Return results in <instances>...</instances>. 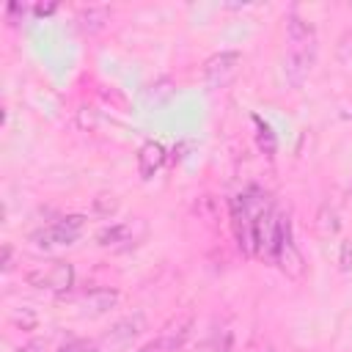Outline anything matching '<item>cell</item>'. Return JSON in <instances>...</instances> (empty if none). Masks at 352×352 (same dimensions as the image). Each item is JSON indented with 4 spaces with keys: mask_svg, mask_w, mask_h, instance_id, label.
<instances>
[{
    "mask_svg": "<svg viewBox=\"0 0 352 352\" xmlns=\"http://www.w3.org/2000/svg\"><path fill=\"white\" fill-rule=\"evenodd\" d=\"M316 60V28L302 19L300 14L286 16V58H283V77L292 88H300Z\"/></svg>",
    "mask_w": 352,
    "mask_h": 352,
    "instance_id": "obj_1",
    "label": "cell"
},
{
    "mask_svg": "<svg viewBox=\"0 0 352 352\" xmlns=\"http://www.w3.org/2000/svg\"><path fill=\"white\" fill-rule=\"evenodd\" d=\"M25 280H28V286L44 289V292H55V294L69 292L74 283V267L69 261L55 258V261H47V264H38L36 270H30L25 275Z\"/></svg>",
    "mask_w": 352,
    "mask_h": 352,
    "instance_id": "obj_2",
    "label": "cell"
},
{
    "mask_svg": "<svg viewBox=\"0 0 352 352\" xmlns=\"http://www.w3.org/2000/svg\"><path fill=\"white\" fill-rule=\"evenodd\" d=\"M239 66H242V52H236V50L214 52L204 63V85L209 91H217V88L231 85L234 77L239 74Z\"/></svg>",
    "mask_w": 352,
    "mask_h": 352,
    "instance_id": "obj_3",
    "label": "cell"
},
{
    "mask_svg": "<svg viewBox=\"0 0 352 352\" xmlns=\"http://www.w3.org/2000/svg\"><path fill=\"white\" fill-rule=\"evenodd\" d=\"M82 226H85V217L82 214H66L38 231L30 234L33 245L36 248H52V245H72L80 234H82Z\"/></svg>",
    "mask_w": 352,
    "mask_h": 352,
    "instance_id": "obj_4",
    "label": "cell"
},
{
    "mask_svg": "<svg viewBox=\"0 0 352 352\" xmlns=\"http://www.w3.org/2000/svg\"><path fill=\"white\" fill-rule=\"evenodd\" d=\"M143 236H146V223L140 217H132V220H121V223H113V226L102 228L96 234V245L107 248V250H129Z\"/></svg>",
    "mask_w": 352,
    "mask_h": 352,
    "instance_id": "obj_5",
    "label": "cell"
},
{
    "mask_svg": "<svg viewBox=\"0 0 352 352\" xmlns=\"http://www.w3.org/2000/svg\"><path fill=\"white\" fill-rule=\"evenodd\" d=\"M190 330H192V316H179L157 338H151L148 344H143L138 352H176L190 338Z\"/></svg>",
    "mask_w": 352,
    "mask_h": 352,
    "instance_id": "obj_6",
    "label": "cell"
},
{
    "mask_svg": "<svg viewBox=\"0 0 352 352\" xmlns=\"http://www.w3.org/2000/svg\"><path fill=\"white\" fill-rule=\"evenodd\" d=\"M146 330V316L140 314V311H135V314H129V316H124V319H118L107 333H104V344H110V346H124V344H129V341H135L140 333Z\"/></svg>",
    "mask_w": 352,
    "mask_h": 352,
    "instance_id": "obj_7",
    "label": "cell"
},
{
    "mask_svg": "<svg viewBox=\"0 0 352 352\" xmlns=\"http://www.w3.org/2000/svg\"><path fill=\"white\" fill-rule=\"evenodd\" d=\"M162 162H165V146L162 143H157V140H146L140 148H138V173H140V179H154L157 176V170L162 168Z\"/></svg>",
    "mask_w": 352,
    "mask_h": 352,
    "instance_id": "obj_8",
    "label": "cell"
},
{
    "mask_svg": "<svg viewBox=\"0 0 352 352\" xmlns=\"http://www.w3.org/2000/svg\"><path fill=\"white\" fill-rule=\"evenodd\" d=\"M116 302H118V292L116 289H107V286H94L80 300V305H82V311L88 316H102L110 308H116Z\"/></svg>",
    "mask_w": 352,
    "mask_h": 352,
    "instance_id": "obj_9",
    "label": "cell"
},
{
    "mask_svg": "<svg viewBox=\"0 0 352 352\" xmlns=\"http://www.w3.org/2000/svg\"><path fill=\"white\" fill-rule=\"evenodd\" d=\"M110 16H113V11L107 6H85V8L77 11V28L82 33L94 36V33H102L107 28Z\"/></svg>",
    "mask_w": 352,
    "mask_h": 352,
    "instance_id": "obj_10",
    "label": "cell"
},
{
    "mask_svg": "<svg viewBox=\"0 0 352 352\" xmlns=\"http://www.w3.org/2000/svg\"><path fill=\"white\" fill-rule=\"evenodd\" d=\"M253 124H256V140H258V148H261L267 157H272V154H275V135H272V129H270L261 118H256V116H253Z\"/></svg>",
    "mask_w": 352,
    "mask_h": 352,
    "instance_id": "obj_11",
    "label": "cell"
},
{
    "mask_svg": "<svg viewBox=\"0 0 352 352\" xmlns=\"http://www.w3.org/2000/svg\"><path fill=\"white\" fill-rule=\"evenodd\" d=\"M94 209H96V214L110 217V214H116L118 201H116V195H99V198H94Z\"/></svg>",
    "mask_w": 352,
    "mask_h": 352,
    "instance_id": "obj_12",
    "label": "cell"
},
{
    "mask_svg": "<svg viewBox=\"0 0 352 352\" xmlns=\"http://www.w3.org/2000/svg\"><path fill=\"white\" fill-rule=\"evenodd\" d=\"M319 228L324 231V234H336L338 231V214L330 209V220H327V206L319 212Z\"/></svg>",
    "mask_w": 352,
    "mask_h": 352,
    "instance_id": "obj_13",
    "label": "cell"
},
{
    "mask_svg": "<svg viewBox=\"0 0 352 352\" xmlns=\"http://www.w3.org/2000/svg\"><path fill=\"white\" fill-rule=\"evenodd\" d=\"M58 352H99V346L91 344V341H69V344H63Z\"/></svg>",
    "mask_w": 352,
    "mask_h": 352,
    "instance_id": "obj_14",
    "label": "cell"
},
{
    "mask_svg": "<svg viewBox=\"0 0 352 352\" xmlns=\"http://www.w3.org/2000/svg\"><path fill=\"white\" fill-rule=\"evenodd\" d=\"M47 349V338H30L28 344H22L16 352H44Z\"/></svg>",
    "mask_w": 352,
    "mask_h": 352,
    "instance_id": "obj_15",
    "label": "cell"
},
{
    "mask_svg": "<svg viewBox=\"0 0 352 352\" xmlns=\"http://www.w3.org/2000/svg\"><path fill=\"white\" fill-rule=\"evenodd\" d=\"M341 270H349L352 267V242H341V258H338Z\"/></svg>",
    "mask_w": 352,
    "mask_h": 352,
    "instance_id": "obj_16",
    "label": "cell"
},
{
    "mask_svg": "<svg viewBox=\"0 0 352 352\" xmlns=\"http://www.w3.org/2000/svg\"><path fill=\"white\" fill-rule=\"evenodd\" d=\"M346 50H352V30H346L344 38H341V44H338V60H349V52Z\"/></svg>",
    "mask_w": 352,
    "mask_h": 352,
    "instance_id": "obj_17",
    "label": "cell"
},
{
    "mask_svg": "<svg viewBox=\"0 0 352 352\" xmlns=\"http://www.w3.org/2000/svg\"><path fill=\"white\" fill-rule=\"evenodd\" d=\"M11 253H14V250H11V245H6V248H3V272H8V270H11Z\"/></svg>",
    "mask_w": 352,
    "mask_h": 352,
    "instance_id": "obj_18",
    "label": "cell"
},
{
    "mask_svg": "<svg viewBox=\"0 0 352 352\" xmlns=\"http://www.w3.org/2000/svg\"><path fill=\"white\" fill-rule=\"evenodd\" d=\"M33 11H36L38 16H44V14H52V11H55V6H36Z\"/></svg>",
    "mask_w": 352,
    "mask_h": 352,
    "instance_id": "obj_19",
    "label": "cell"
}]
</instances>
